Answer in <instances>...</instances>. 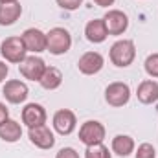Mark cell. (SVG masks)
Wrapping results in <instances>:
<instances>
[{
	"mask_svg": "<svg viewBox=\"0 0 158 158\" xmlns=\"http://www.w3.org/2000/svg\"><path fill=\"white\" fill-rule=\"evenodd\" d=\"M134 57H136V46H134L132 40L121 39L116 40L110 46V61H112V64H116L119 68H125V66L132 64Z\"/></svg>",
	"mask_w": 158,
	"mask_h": 158,
	"instance_id": "obj_1",
	"label": "cell"
},
{
	"mask_svg": "<svg viewBox=\"0 0 158 158\" xmlns=\"http://www.w3.org/2000/svg\"><path fill=\"white\" fill-rule=\"evenodd\" d=\"M156 156V151L151 143H142L138 145L136 149V158H155Z\"/></svg>",
	"mask_w": 158,
	"mask_h": 158,
	"instance_id": "obj_22",
	"label": "cell"
},
{
	"mask_svg": "<svg viewBox=\"0 0 158 158\" xmlns=\"http://www.w3.org/2000/svg\"><path fill=\"white\" fill-rule=\"evenodd\" d=\"M22 15V6L19 2L15 4H0V26H11L15 24Z\"/></svg>",
	"mask_w": 158,
	"mask_h": 158,
	"instance_id": "obj_16",
	"label": "cell"
},
{
	"mask_svg": "<svg viewBox=\"0 0 158 158\" xmlns=\"http://www.w3.org/2000/svg\"><path fill=\"white\" fill-rule=\"evenodd\" d=\"M7 118H9V110L4 103H0V123H4Z\"/></svg>",
	"mask_w": 158,
	"mask_h": 158,
	"instance_id": "obj_26",
	"label": "cell"
},
{
	"mask_svg": "<svg viewBox=\"0 0 158 158\" xmlns=\"http://www.w3.org/2000/svg\"><path fill=\"white\" fill-rule=\"evenodd\" d=\"M112 151L118 156H129L134 151V140L127 134H118L112 140Z\"/></svg>",
	"mask_w": 158,
	"mask_h": 158,
	"instance_id": "obj_19",
	"label": "cell"
},
{
	"mask_svg": "<svg viewBox=\"0 0 158 158\" xmlns=\"http://www.w3.org/2000/svg\"><path fill=\"white\" fill-rule=\"evenodd\" d=\"M20 136H22V127H20L19 121L7 118L4 123H0V138H2L4 142L13 143V142L20 140Z\"/></svg>",
	"mask_w": 158,
	"mask_h": 158,
	"instance_id": "obj_17",
	"label": "cell"
},
{
	"mask_svg": "<svg viewBox=\"0 0 158 158\" xmlns=\"http://www.w3.org/2000/svg\"><path fill=\"white\" fill-rule=\"evenodd\" d=\"M103 22H105V28H107L109 35H121L129 28V19L119 9H109L107 15L103 17Z\"/></svg>",
	"mask_w": 158,
	"mask_h": 158,
	"instance_id": "obj_8",
	"label": "cell"
},
{
	"mask_svg": "<svg viewBox=\"0 0 158 158\" xmlns=\"http://www.w3.org/2000/svg\"><path fill=\"white\" fill-rule=\"evenodd\" d=\"M85 158H110V151L109 147H105L103 143L99 145H90L85 151Z\"/></svg>",
	"mask_w": 158,
	"mask_h": 158,
	"instance_id": "obj_20",
	"label": "cell"
},
{
	"mask_svg": "<svg viewBox=\"0 0 158 158\" xmlns=\"http://www.w3.org/2000/svg\"><path fill=\"white\" fill-rule=\"evenodd\" d=\"M145 72L151 77H158V53H151L145 59Z\"/></svg>",
	"mask_w": 158,
	"mask_h": 158,
	"instance_id": "obj_21",
	"label": "cell"
},
{
	"mask_svg": "<svg viewBox=\"0 0 158 158\" xmlns=\"http://www.w3.org/2000/svg\"><path fill=\"white\" fill-rule=\"evenodd\" d=\"M94 2H96L99 7H109V6H112L116 0H94Z\"/></svg>",
	"mask_w": 158,
	"mask_h": 158,
	"instance_id": "obj_27",
	"label": "cell"
},
{
	"mask_svg": "<svg viewBox=\"0 0 158 158\" xmlns=\"http://www.w3.org/2000/svg\"><path fill=\"white\" fill-rule=\"evenodd\" d=\"M57 6L66 9V11H74L83 6V0H57Z\"/></svg>",
	"mask_w": 158,
	"mask_h": 158,
	"instance_id": "obj_23",
	"label": "cell"
},
{
	"mask_svg": "<svg viewBox=\"0 0 158 158\" xmlns=\"http://www.w3.org/2000/svg\"><path fill=\"white\" fill-rule=\"evenodd\" d=\"M55 158H79V153L72 147H64L55 155Z\"/></svg>",
	"mask_w": 158,
	"mask_h": 158,
	"instance_id": "obj_24",
	"label": "cell"
},
{
	"mask_svg": "<svg viewBox=\"0 0 158 158\" xmlns=\"http://www.w3.org/2000/svg\"><path fill=\"white\" fill-rule=\"evenodd\" d=\"M22 121L30 129L31 127H37V125H44L46 123V110H44V107L39 105V103L26 105L22 109Z\"/></svg>",
	"mask_w": 158,
	"mask_h": 158,
	"instance_id": "obj_13",
	"label": "cell"
},
{
	"mask_svg": "<svg viewBox=\"0 0 158 158\" xmlns=\"http://www.w3.org/2000/svg\"><path fill=\"white\" fill-rule=\"evenodd\" d=\"M39 83H40V86L46 88V90H55L63 83V74L55 66H46V70H44V74H42Z\"/></svg>",
	"mask_w": 158,
	"mask_h": 158,
	"instance_id": "obj_18",
	"label": "cell"
},
{
	"mask_svg": "<svg viewBox=\"0 0 158 158\" xmlns=\"http://www.w3.org/2000/svg\"><path fill=\"white\" fill-rule=\"evenodd\" d=\"M20 39L24 42L26 50L28 52H33V53H40V52H46L48 48V39H46V33L40 31L39 28H28Z\"/></svg>",
	"mask_w": 158,
	"mask_h": 158,
	"instance_id": "obj_7",
	"label": "cell"
},
{
	"mask_svg": "<svg viewBox=\"0 0 158 158\" xmlns=\"http://www.w3.org/2000/svg\"><path fill=\"white\" fill-rule=\"evenodd\" d=\"M26 46L20 37H7L0 44V53L7 63H17L20 64L26 59Z\"/></svg>",
	"mask_w": 158,
	"mask_h": 158,
	"instance_id": "obj_4",
	"label": "cell"
},
{
	"mask_svg": "<svg viewBox=\"0 0 158 158\" xmlns=\"http://www.w3.org/2000/svg\"><path fill=\"white\" fill-rule=\"evenodd\" d=\"M4 98L13 103V105H19V103H24L26 98H28V85L24 81H19V79H11L4 85Z\"/></svg>",
	"mask_w": 158,
	"mask_h": 158,
	"instance_id": "obj_10",
	"label": "cell"
},
{
	"mask_svg": "<svg viewBox=\"0 0 158 158\" xmlns=\"http://www.w3.org/2000/svg\"><path fill=\"white\" fill-rule=\"evenodd\" d=\"M30 142L39 147V149H52L55 145V138H53V132L50 131V127L44 123V125H37V127H31L30 132Z\"/></svg>",
	"mask_w": 158,
	"mask_h": 158,
	"instance_id": "obj_11",
	"label": "cell"
},
{
	"mask_svg": "<svg viewBox=\"0 0 158 158\" xmlns=\"http://www.w3.org/2000/svg\"><path fill=\"white\" fill-rule=\"evenodd\" d=\"M76 125H77L76 114L72 110H68V109H61V110H57L53 114V129L59 134H63V136L72 134L74 129H76Z\"/></svg>",
	"mask_w": 158,
	"mask_h": 158,
	"instance_id": "obj_12",
	"label": "cell"
},
{
	"mask_svg": "<svg viewBox=\"0 0 158 158\" xmlns=\"http://www.w3.org/2000/svg\"><path fill=\"white\" fill-rule=\"evenodd\" d=\"M79 140L86 147L103 143V140H105V127H103V123H99L96 119L85 121L81 125V129H79Z\"/></svg>",
	"mask_w": 158,
	"mask_h": 158,
	"instance_id": "obj_3",
	"label": "cell"
},
{
	"mask_svg": "<svg viewBox=\"0 0 158 158\" xmlns=\"http://www.w3.org/2000/svg\"><path fill=\"white\" fill-rule=\"evenodd\" d=\"M19 70H20L22 77L30 79V81H40L44 70H46V63L37 55H26V59L19 64Z\"/></svg>",
	"mask_w": 158,
	"mask_h": 158,
	"instance_id": "obj_6",
	"label": "cell"
},
{
	"mask_svg": "<svg viewBox=\"0 0 158 158\" xmlns=\"http://www.w3.org/2000/svg\"><path fill=\"white\" fill-rule=\"evenodd\" d=\"M105 64V59L99 52H86L81 55V59L77 61V68L81 74L85 76H94L98 74Z\"/></svg>",
	"mask_w": 158,
	"mask_h": 158,
	"instance_id": "obj_9",
	"label": "cell"
},
{
	"mask_svg": "<svg viewBox=\"0 0 158 158\" xmlns=\"http://www.w3.org/2000/svg\"><path fill=\"white\" fill-rule=\"evenodd\" d=\"M7 74H9V66H7L6 63H2V61H0V83L7 77Z\"/></svg>",
	"mask_w": 158,
	"mask_h": 158,
	"instance_id": "obj_25",
	"label": "cell"
},
{
	"mask_svg": "<svg viewBox=\"0 0 158 158\" xmlns=\"http://www.w3.org/2000/svg\"><path fill=\"white\" fill-rule=\"evenodd\" d=\"M136 96L138 99L143 103V105H151L158 101V83L153 79H145L138 85V90H136Z\"/></svg>",
	"mask_w": 158,
	"mask_h": 158,
	"instance_id": "obj_14",
	"label": "cell"
},
{
	"mask_svg": "<svg viewBox=\"0 0 158 158\" xmlns=\"http://www.w3.org/2000/svg\"><path fill=\"white\" fill-rule=\"evenodd\" d=\"M15 2H19V0H0V4H15Z\"/></svg>",
	"mask_w": 158,
	"mask_h": 158,
	"instance_id": "obj_28",
	"label": "cell"
},
{
	"mask_svg": "<svg viewBox=\"0 0 158 158\" xmlns=\"http://www.w3.org/2000/svg\"><path fill=\"white\" fill-rule=\"evenodd\" d=\"M46 39H48V48L46 50L53 55H63L72 46V35L64 28H52L46 33Z\"/></svg>",
	"mask_w": 158,
	"mask_h": 158,
	"instance_id": "obj_2",
	"label": "cell"
},
{
	"mask_svg": "<svg viewBox=\"0 0 158 158\" xmlns=\"http://www.w3.org/2000/svg\"><path fill=\"white\" fill-rule=\"evenodd\" d=\"M85 35H86V39L90 40V42H94V44L103 42V40L107 39V35H109L103 19H94V20H90V22L86 24V28H85Z\"/></svg>",
	"mask_w": 158,
	"mask_h": 158,
	"instance_id": "obj_15",
	"label": "cell"
},
{
	"mask_svg": "<svg viewBox=\"0 0 158 158\" xmlns=\"http://www.w3.org/2000/svg\"><path fill=\"white\" fill-rule=\"evenodd\" d=\"M105 99L109 105L112 107H123L129 103L131 99V88L127 83H121V81H116V83H110L105 90Z\"/></svg>",
	"mask_w": 158,
	"mask_h": 158,
	"instance_id": "obj_5",
	"label": "cell"
}]
</instances>
